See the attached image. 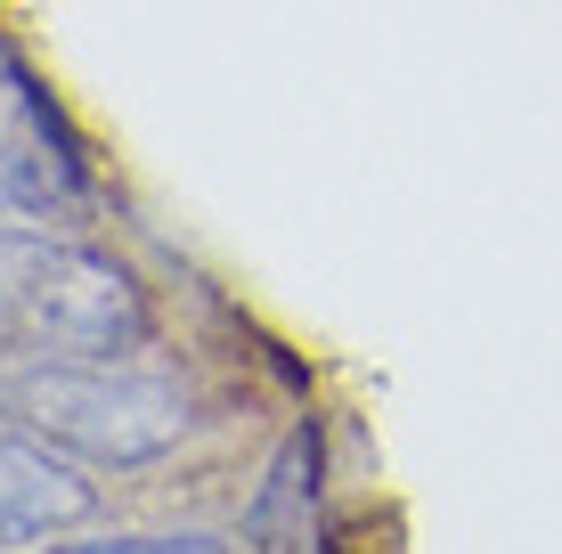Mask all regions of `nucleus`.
Wrapping results in <instances>:
<instances>
[{
    "instance_id": "1",
    "label": "nucleus",
    "mask_w": 562,
    "mask_h": 554,
    "mask_svg": "<svg viewBox=\"0 0 562 554\" xmlns=\"http://www.w3.org/2000/svg\"><path fill=\"white\" fill-rule=\"evenodd\" d=\"M147 342V302L123 261L66 237H0V351L123 359Z\"/></svg>"
},
{
    "instance_id": "2",
    "label": "nucleus",
    "mask_w": 562,
    "mask_h": 554,
    "mask_svg": "<svg viewBox=\"0 0 562 554\" xmlns=\"http://www.w3.org/2000/svg\"><path fill=\"white\" fill-rule=\"evenodd\" d=\"M9 416L49 449L99 465H147L188 441V392L114 359H33L25 375H9Z\"/></svg>"
},
{
    "instance_id": "3",
    "label": "nucleus",
    "mask_w": 562,
    "mask_h": 554,
    "mask_svg": "<svg viewBox=\"0 0 562 554\" xmlns=\"http://www.w3.org/2000/svg\"><path fill=\"white\" fill-rule=\"evenodd\" d=\"M82 204V163L49 99L16 66H0V213H74Z\"/></svg>"
},
{
    "instance_id": "4",
    "label": "nucleus",
    "mask_w": 562,
    "mask_h": 554,
    "mask_svg": "<svg viewBox=\"0 0 562 554\" xmlns=\"http://www.w3.org/2000/svg\"><path fill=\"white\" fill-rule=\"evenodd\" d=\"M82 513H90V482L66 456H49L33 441H0V554L49 539V530L82 522Z\"/></svg>"
},
{
    "instance_id": "5",
    "label": "nucleus",
    "mask_w": 562,
    "mask_h": 554,
    "mask_svg": "<svg viewBox=\"0 0 562 554\" xmlns=\"http://www.w3.org/2000/svg\"><path fill=\"white\" fill-rule=\"evenodd\" d=\"M310 506H318V441L294 432V441L278 449V465H269V482L254 489V506H245V530L269 546V554H310Z\"/></svg>"
},
{
    "instance_id": "6",
    "label": "nucleus",
    "mask_w": 562,
    "mask_h": 554,
    "mask_svg": "<svg viewBox=\"0 0 562 554\" xmlns=\"http://www.w3.org/2000/svg\"><path fill=\"white\" fill-rule=\"evenodd\" d=\"M49 554H228L221 539H196V530H139V539H74Z\"/></svg>"
}]
</instances>
